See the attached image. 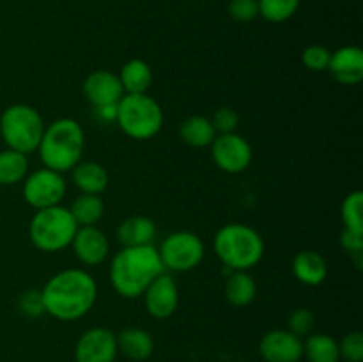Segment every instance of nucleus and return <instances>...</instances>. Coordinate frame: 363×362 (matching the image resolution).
<instances>
[{
  "label": "nucleus",
  "mask_w": 363,
  "mask_h": 362,
  "mask_svg": "<svg viewBox=\"0 0 363 362\" xmlns=\"http://www.w3.org/2000/svg\"><path fill=\"white\" fill-rule=\"evenodd\" d=\"M41 291L45 314L59 322H77L91 312L98 300V283L89 272L67 268L55 273Z\"/></svg>",
  "instance_id": "f257e3e1"
},
{
  "label": "nucleus",
  "mask_w": 363,
  "mask_h": 362,
  "mask_svg": "<svg viewBox=\"0 0 363 362\" xmlns=\"http://www.w3.org/2000/svg\"><path fill=\"white\" fill-rule=\"evenodd\" d=\"M167 272L155 245L123 247L110 261L108 275L112 287L123 298H138L149 284Z\"/></svg>",
  "instance_id": "f03ea898"
},
{
  "label": "nucleus",
  "mask_w": 363,
  "mask_h": 362,
  "mask_svg": "<svg viewBox=\"0 0 363 362\" xmlns=\"http://www.w3.org/2000/svg\"><path fill=\"white\" fill-rule=\"evenodd\" d=\"M85 131L77 119L60 117L45 128L39 142V158L46 169L64 174L82 162Z\"/></svg>",
  "instance_id": "7ed1b4c3"
},
{
  "label": "nucleus",
  "mask_w": 363,
  "mask_h": 362,
  "mask_svg": "<svg viewBox=\"0 0 363 362\" xmlns=\"http://www.w3.org/2000/svg\"><path fill=\"white\" fill-rule=\"evenodd\" d=\"M213 251L229 272H248L261 263L264 240L254 227L241 222L225 224L213 238Z\"/></svg>",
  "instance_id": "20e7f679"
},
{
  "label": "nucleus",
  "mask_w": 363,
  "mask_h": 362,
  "mask_svg": "<svg viewBox=\"0 0 363 362\" xmlns=\"http://www.w3.org/2000/svg\"><path fill=\"white\" fill-rule=\"evenodd\" d=\"M163 110L152 96L124 94L116 106V123L124 135L135 141L156 137L163 126Z\"/></svg>",
  "instance_id": "39448f33"
},
{
  "label": "nucleus",
  "mask_w": 363,
  "mask_h": 362,
  "mask_svg": "<svg viewBox=\"0 0 363 362\" xmlns=\"http://www.w3.org/2000/svg\"><path fill=\"white\" fill-rule=\"evenodd\" d=\"M45 128L41 114L25 103L9 105L0 116V138L6 142L7 149L27 156L38 151Z\"/></svg>",
  "instance_id": "423d86ee"
},
{
  "label": "nucleus",
  "mask_w": 363,
  "mask_h": 362,
  "mask_svg": "<svg viewBox=\"0 0 363 362\" xmlns=\"http://www.w3.org/2000/svg\"><path fill=\"white\" fill-rule=\"evenodd\" d=\"M78 224L74 222L69 208L66 206H52V208L35 209L28 226V236L32 245L41 252H60L71 247Z\"/></svg>",
  "instance_id": "0eeeda50"
},
{
  "label": "nucleus",
  "mask_w": 363,
  "mask_h": 362,
  "mask_svg": "<svg viewBox=\"0 0 363 362\" xmlns=\"http://www.w3.org/2000/svg\"><path fill=\"white\" fill-rule=\"evenodd\" d=\"M158 252L167 272L184 273L201 265L206 247L199 234L191 231H176L162 241Z\"/></svg>",
  "instance_id": "6e6552de"
},
{
  "label": "nucleus",
  "mask_w": 363,
  "mask_h": 362,
  "mask_svg": "<svg viewBox=\"0 0 363 362\" xmlns=\"http://www.w3.org/2000/svg\"><path fill=\"white\" fill-rule=\"evenodd\" d=\"M67 192V183L64 174L52 169L34 170L23 180V199L34 209L52 208L60 204Z\"/></svg>",
  "instance_id": "1a4fd4ad"
},
{
  "label": "nucleus",
  "mask_w": 363,
  "mask_h": 362,
  "mask_svg": "<svg viewBox=\"0 0 363 362\" xmlns=\"http://www.w3.org/2000/svg\"><path fill=\"white\" fill-rule=\"evenodd\" d=\"M211 156L215 165L227 174H241L250 167L254 151L250 142L240 133L216 135L211 142Z\"/></svg>",
  "instance_id": "9d476101"
},
{
  "label": "nucleus",
  "mask_w": 363,
  "mask_h": 362,
  "mask_svg": "<svg viewBox=\"0 0 363 362\" xmlns=\"http://www.w3.org/2000/svg\"><path fill=\"white\" fill-rule=\"evenodd\" d=\"M117 337L105 327H92L74 344V362H116Z\"/></svg>",
  "instance_id": "9b49d317"
},
{
  "label": "nucleus",
  "mask_w": 363,
  "mask_h": 362,
  "mask_svg": "<svg viewBox=\"0 0 363 362\" xmlns=\"http://www.w3.org/2000/svg\"><path fill=\"white\" fill-rule=\"evenodd\" d=\"M145 311L156 319H167L177 311L179 305V287L169 272L156 277L142 295Z\"/></svg>",
  "instance_id": "f8f14e48"
},
{
  "label": "nucleus",
  "mask_w": 363,
  "mask_h": 362,
  "mask_svg": "<svg viewBox=\"0 0 363 362\" xmlns=\"http://www.w3.org/2000/svg\"><path fill=\"white\" fill-rule=\"evenodd\" d=\"M259 353L264 362H300L303 358V339L287 329L269 330L259 341Z\"/></svg>",
  "instance_id": "ddd939ff"
},
{
  "label": "nucleus",
  "mask_w": 363,
  "mask_h": 362,
  "mask_svg": "<svg viewBox=\"0 0 363 362\" xmlns=\"http://www.w3.org/2000/svg\"><path fill=\"white\" fill-rule=\"evenodd\" d=\"M71 248L74 252V258L85 266H98L108 259L110 241L106 234L96 226L78 227Z\"/></svg>",
  "instance_id": "4468645a"
},
{
  "label": "nucleus",
  "mask_w": 363,
  "mask_h": 362,
  "mask_svg": "<svg viewBox=\"0 0 363 362\" xmlns=\"http://www.w3.org/2000/svg\"><path fill=\"white\" fill-rule=\"evenodd\" d=\"M84 94L94 109L116 106L124 96L119 77L112 71L98 70L92 71L84 82Z\"/></svg>",
  "instance_id": "2eb2a0df"
},
{
  "label": "nucleus",
  "mask_w": 363,
  "mask_h": 362,
  "mask_svg": "<svg viewBox=\"0 0 363 362\" xmlns=\"http://www.w3.org/2000/svg\"><path fill=\"white\" fill-rule=\"evenodd\" d=\"M328 71L339 84L357 85L363 80V50L347 45L332 52Z\"/></svg>",
  "instance_id": "dca6fc26"
},
{
  "label": "nucleus",
  "mask_w": 363,
  "mask_h": 362,
  "mask_svg": "<svg viewBox=\"0 0 363 362\" xmlns=\"http://www.w3.org/2000/svg\"><path fill=\"white\" fill-rule=\"evenodd\" d=\"M116 337L117 350L133 362L145 361L155 351V339L147 330L140 329V327H128L116 334Z\"/></svg>",
  "instance_id": "f3484780"
},
{
  "label": "nucleus",
  "mask_w": 363,
  "mask_h": 362,
  "mask_svg": "<svg viewBox=\"0 0 363 362\" xmlns=\"http://www.w3.org/2000/svg\"><path fill=\"white\" fill-rule=\"evenodd\" d=\"M293 275L305 286H321L328 277L326 259L315 251H301L293 259Z\"/></svg>",
  "instance_id": "a211bd4d"
},
{
  "label": "nucleus",
  "mask_w": 363,
  "mask_h": 362,
  "mask_svg": "<svg viewBox=\"0 0 363 362\" xmlns=\"http://www.w3.org/2000/svg\"><path fill=\"white\" fill-rule=\"evenodd\" d=\"M155 220L144 215H133L124 219L117 227V240L123 247H140L152 245L156 236Z\"/></svg>",
  "instance_id": "6ab92c4d"
},
{
  "label": "nucleus",
  "mask_w": 363,
  "mask_h": 362,
  "mask_svg": "<svg viewBox=\"0 0 363 362\" xmlns=\"http://www.w3.org/2000/svg\"><path fill=\"white\" fill-rule=\"evenodd\" d=\"M71 172V181L82 194L101 195L108 188V172L98 162H80Z\"/></svg>",
  "instance_id": "aec40b11"
},
{
  "label": "nucleus",
  "mask_w": 363,
  "mask_h": 362,
  "mask_svg": "<svg viewBox=\"0 0 363 362\" xmlns=\"http://www.w3.org/2000/svg\"><path fill=\"white\" fill-rule=\"evenodd\" d=\"M117 77L123 85L124 94H145L152 85L151 66L142 59L128 60L121 67V73Z\"/></svg>",
  "instance_id": "412c9836"
},
{
  "label": "nucleus",
  "mask_w": 363,
  "mask_h": 362,
  "mask_svg": "<svg viewBox=\"0 0 363 362\" xmlns=\"http://www.w3.org/2000/svg\"><path fill=\"white\" fill-rule=\"evenodd\" d=\"M179 137L190 148H208L215 141L216 131L206 116H190L181 123Z\"/></svg>",
  "instance_id": "4be33fe9"
},
{
  "label": "nucleus",
  "mask_w": 363,
  "mask_h": 362,
  "mask_svg": "<svg viewBox=\"0 0 363 362\" xmlns=\"http://www.w3.org/2000/svg\"><path fill=\"white\" fill-rule=\"evenodd\" d=\"M257 297V284L248 272H230L225 280V298L234 307H247Z\"/></svg>",
  "instance_id": "5701e85b"
},
{
  "label": "nucleus",
  "mask_w": 363,
  "mask_h": 362,
  "mask_svg": "<svg viewBox=\"0 0 363 362\" xmlns=\"http://www.w3.org/2000/svg\"><path fill=\"white\" fill-rule=\"evenodd\" d=\"M303 357L308 362H340L339 341L330 334H314L303 341Z\"/></svg>",
  "instance_id": "b1692460"
},
{
  "label": "nucleus",
  "mask_w": 363,
  "mask_h": 362,
  "mask_svg": "<svg viewBox=\"0 0 363 362\" xmlns=\"http://www.w3.org/2000/svg\"><path fill=\"white\" fill-rule=\"evenodd\" d=\"M28 174V158L14 149L0 151V185L13 187L21 183Z\"/></svg>",
  "instance_id": "393cba45"
},
{
  "label": "nucleus",
  "mask_w": 363,
  "mask_h": 362,
  "mask_svg": "<svg viewBox=\"0 0 363 362\" xmlns=\"http://www.w3.org/2000/svg\"><path fill=\"white\" fill-rule=\"evenodd\" d=\"M69 212L73 215L74 222L78 224V227L96 226L101 220V216L105 215V202L99 195L82 194L69 206Z\"/></svg>",
  "instance_id": "a878e982"
},
{
  "label": "nucleus",
  "mask_w": 363,
  "mask_h": 362,
  "mask_svg": "<svg viewBox=\"0 0 363 362\" xmlns=\"http://www.w3.org/2000/svg\"><path fill=\"white\" fill-rule=\"evenodd\" d=\"M259 16L269 23H284L296 14L300 0H257Z\"/></svg>",
  "instance_id": "bb28decb"
},
{
  "label": "nucleus",
  "mask_w": 363,
  "mask_h": 362,
  "mask_svg": "<svg viewBox=\"0 0 363 362\" xmlns=\"http://www.w3.org/2000/svg\"><path fill=\"white\" fill-rule=\"evenodd\" d=\"M344 229L363 233V194L362 190L350 192L340 206Z\"/></svg>",
  "instance_id": "cd10ccee"
},
{
  "label": "nucleus",
  "mask_w": 363,
  "mask_h": 362,
  "mask_svg": "<svg viewBox=\"0 0 363 362\" xmlns=\"http://www.w3.org/2000/svg\"><path fill=\"white\" fill-rule=\"evenodd\" d=\"M315 327V316L311 309L307 307H300L296 311H293L287 318V330L293 332L294 336L298 337H307L314 332Z\"/></svg>",
  "instance_id": "c85d7f7f"
},
{
  "label": "nucleus",
  "mask_w": 363,
  "mask_h": 362,
  "mask_svg": "<svg viewBox=\"0 0 363 362\" xmlns=\"http://www.w3.org/2000/svg\"><path fill=\"white\" fill-rule=\"evenodd\" d=\"M330 57H332V52H330L326 46L311 45L301 52V64H303L308 71L321 73V71H328Z\"/></svg>",
  "instance_id": "c756f323"
},
{
  "label": "nucleus",
  "mask_w": 363,
  "mask_h": 362,
  "mask_svg": "<svg viewBox=\"0 0 363 362\" xmlns=\"http://www.w3.org/2000/svg\"><path fill=\"white\" fill-rule=\"evenodd\" d=\"M340 358L346 362L363 361V336L362 332H350L339 341Z\"/></svg>",
  "instance_id": "7c9ffc66"
},
{
  "label": "nucleus",
  "mask_w": 363,
  "mask_h": 362,
  "mask_svg": "<svg viewBox=\"0 0 363 362\" xmlns=\"http://www.w3.org/2000/svg\"><path fill=\"white\" fill-rule=\"evenodd\" d=\"M211 123L215 126L216 135L234 133L238 130V124H240V116L230 106H222V109H218L213 114Z\"/></svg>",
  "instance_id": "2f4dec72"
},
{
  "label": "nucleus",
  "mask_w": 363,
  "mask_h": 362,
  "mask_svg": "<svg viewBox=\"0 0 363 362\" xmlns=\"http://www.w3.org/2000/svg\"><path fill=\"white\" fill-rule=\"evenodd\" d=\"M229 14L233 20L248 23L259 16V4L257 0H230Z\"/></svg>",
  "instance_id": "473e14b6"
},
{
  "label": "nucleus",
  "mask_w": 363,
  "mask_h": 362,
  "mask_svg": "<svg viewBox=\"0 0 363 362\" xmlns=\"http://www.w3.org/2000/svg\"><path fill=\"white\" fill-rule=\"evenodd\" d=\"M20 309L25 316L28 318H38V316L45 314V305H43L41 291L30 290L25 291L20 297Z\"/></svg>",
  "instance_id": "72a5a7b5"
},
{
  "label": "nucleus",
  "mask_w": 363,
  "mask_h": 362,
  "mask_svg": "<svg viewBox=\"0 0 363 362\" xmlns=\"http://www.w3.org/2000/svg\"><path fill=\"white\" fill-rule=\"evenodd\" d=\"M340 245L353 259L363 258V233L344 229L340 234Z\"/></svg>",
  "instance_id": "f704fd0d"
}]
</instances>
